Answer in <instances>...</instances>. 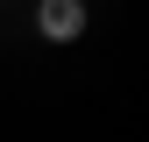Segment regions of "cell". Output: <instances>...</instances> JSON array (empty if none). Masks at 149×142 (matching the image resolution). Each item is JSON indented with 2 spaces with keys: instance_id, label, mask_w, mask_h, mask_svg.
Here are the masks:
<instances>
[{
  "instance_id": "6da1fadb",
  "label": "cell",
  "mask_w": 149,
  "mask_h": 142,
  "mask_svg": "<svg viewBox=\"0 0 149 142\" xmlns=\"http://www.w3.org/2000/svg\"><path fill=\"white\" fill-rule=\"evenodd\" d=\"M36 29L57 36V43H71V36L85 29V0H43V7H36Z\"/></svg>"
}]
</instances>
